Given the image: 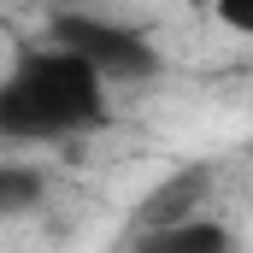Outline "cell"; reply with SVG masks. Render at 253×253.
Here are the masks:
<instances>
[{
  "label": "cell",
  "mask_w": 253,
  "mask_h": 253,
  "mask_svg": "<svg viewBox=\"0 0 253 253\" xmlns=\"http://www.w3.org/2000/svg\"><path fill=\"white\" fill-rule=\"evenodd\" d=\"M47 42L77 53L100 83L112 88H129V83H147L159 77V42L147 30H135L124 18H100V12H77V6H59L53 24H47Z\"/></svg>",
  "instance_id": "2"
},
{
  "label": "cell",
  "mask_w": 253,
  "mask_h": 253,
  "mask_svg": "<svg viewBox=\"0 0 253 253\" xmlns=\"http://www.w3.org/2000/svg\"><path fill=\"white\" fill-rule=\"evenodd\" d=\"M65 6H71V0H65Z\"/></svg>",
  "instance_id": "7"
},
{
  "label": "cell",
  "mask_w": 253,
  "mask_h": 253,
  "mask_svg": "<svg viewBox=\"0 0 253 253\" xmlns=\"http://www.w3.org/2000/svg\"><path fill=\"white\" fill-rule=\"evenodd\" d=\"M206 194H212V165H183V171H171L159 189L141 200V230H165V224H189V218H206L200 206H206Z\"/></svg>",
  "instance_id": "3"
},
{
  "label": "cell",
  "mask_w": 253,
  "mask_h": 253,
  "mask_svg": "<svg viewBox=\"0 0 253 253\" xmlns=\"http://www.w3.org/2000/svg\"><path fill=\"white\" fill-rule=\"evenodd\" d=\"M135 253H236V236L218 218H189V224H165V230H141Z\"/></svg>",
  "instance_id": "4"
},
{
  "label": "cell",
  "mask_w": 253,
  "mask_h": 253,
  "mask_svg": "<svg viewBox=\"0 0 253 253\" xmlns=\"http://www.w3.org/2000/svg\"><path fill=\"white\" fill-rule=\"evenodd\" d=\"M106 124V83L65 47H36L0 77V141H71Z\"/></svg>",
  "instance_id": "1"
},
{
  "label": "cell",
  "mask_w": 253,
  "mask_h": 253,
  "mask_svg": "<svg viewBox=\"0 0 253 253\" xmlns=\"http://www.w3.org/2000/svg\"><path fill=\"white\" fill-rule=\"evenodd\" d=\"M47 194V171L30 159H0V218H24L36 212Z\"/></svg>",
  "instance_id": "5"
},
{
  "label": "cell",
  "mask_w": 253,
  "mask_h": 253,
  "mask_svg": "<svg viewBox=\"0 0 253 253\" xmlns=\"http://www.w3.org/2000/svg\"><path fill=\"white\" fill-rule=\"evenodd\" d=\"M212 12H218V24H224V30L253 36V0H212Z\"/></svg>",
  "instance_id": "6"
}]
</instances>
